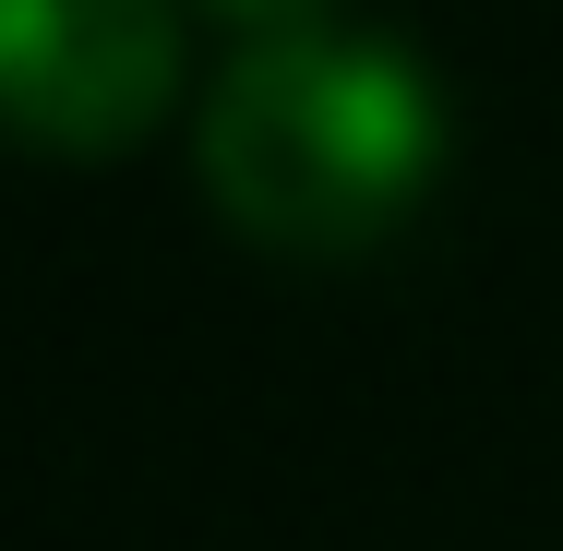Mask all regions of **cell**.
<instances>
[{
  "mask_svg": "<svg viewBox=\"0 0 563 551\" xmlns=\"http://www.w3.org/2000/svg\"><path fill=\"white\" fill-rule=\"evenodd\" d=\"M444 168V109L420 60L372 36H264L205 109V180L264 252L347 264L420 217Z\"/></svg>",
  "mask_w": 563,
  "mask_h": 551,
  "instance_id": "cell-1",
  "label": "cell"
},
{
  "mask_svg": "<svg viewBox=\"0 0 563 551\" xmlns=\"http://www.w3.org/2000/svg\"><path fill=\"white\" fill-rule=\"evenodd\" d=\"M0 48H12V120L60 156L132 144L180 73L168 0H0Z\"/></svg>",
  "mask_w": 563,
  "mask_h": 551,
  "instance_id": "cell-2",
  "label": "cell"
},
{
  "mask_svg": "<svg viewBox=\"0 0 563 551\" xmlns=\"http://www.w3.org/2000/svg\"><path fill=\"white\" fill-rule=\"evenodd\" d=\"M217 12H228V24H264V36H300L324 0H217Z\"/></svg>",
  "mask_w": 563,
  "mask_h": 551,
  "instance_id": "cell-3",
  "label": "cell"
}]
</instances>
